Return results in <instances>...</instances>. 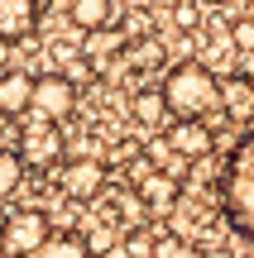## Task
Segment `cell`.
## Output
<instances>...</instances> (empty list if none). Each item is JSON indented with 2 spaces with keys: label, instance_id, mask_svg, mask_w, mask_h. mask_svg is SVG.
<instances>
[{
  "label": "cell",
  "instance_id": "1",
  "mask_svg": "<svg viewBox=\"0 0 254 258\" xmlns=\"http://www.w3.org/2000/svg\"><path fill=\"white\" fill-rule=\"evenodd\" d=\"M221 215L235 230V239L254 244V129L235 144V153L221 167Z\"/></svg>",
  "mask_w": 254,
  "mask_h": 258
},
{
  "label": "cell",
  "instance_id": "2",
  "mask_svg": "<svg viewBox=\"0 0 254 258\" xmlns=\"http://www.w3.org/2000/svg\"><path fill=\"white\" fill-rule=\"evenodd\" d=\"M163 101L173 120H207L211 105H221V82L211 77L207 62H173L163 72Z\"/></svg>",
  "mask_w": 254,
  "mask_h": 258
},
{
  "label": "cell",
  "instance_id": "3",
  "mask_svg": "<svg viewBox=\"0 0 254 258\" xmlns=\"http://www.w3.org/2000/svg\"><path fill=\"white\" fill-rule=\"evenodd\" d=\"M48 239H53V220H48V211H38V206H19V211H10L5 220H0V249L10 258L38 253Z\"/></svg>",
  "mask_w": 254,
  "mask_h": 258
},
{
  "label": "cell",
  "instance_id": "4",
  "mask_svg": "<svg viewBox=\"0 0 254 258\" xmlns=\"http://www.w3.org/2000/svg\"><path fill=\"white\" fill-rule=\"evenodd\" d=\"M106 163H96V158H63L58 163V172H53V182H58V191L67 196V201H96V196L106 191Z\"/></svg>",
  "mask_w": 254,
  "mask_h": 258
},
{
  "label": "cell",
  "instance_id": "5",
  "mask_svg": "<svg viewBox=\"0 0 254 258\" xmlns=\"http://www.w3.org/2000/svg\"><path fill=\"white\" fill-rule=\"evenodd\" d=\"M72 110H77V86L67 82L63 72H43V77H34V115H38L43 124L67 120Z\"/></svg>",
  "mask_w": 254,
  "mask_h": 258
},
{
  "label": "cell",
  "instance_id": "6",
  "mask_svg": "<svg viewBox=\"0 0 254 258\" xmlns=\"http://www.w3.org/2000/svg\"><path fill=\"white\" fill-rule=\"evenodd\" d=\"M168 148L182 158V163H201V158L216 148V129L207 120H168Z\"/></svg>",
  "mask_w": 254,
  "mask_h": 258
},
{
  "label": "cell",
  "instance_id": "7",
  "mask_svg": "<svg viewBox=\"0 0 254 258\" xmlns=\"http://www.w3.org/2000/svg\"><path fill=\"white\" fill-rule=\"evenodd\" d=\"M19 158H24V167H53L63 163V134H58L53 124H34L19 134Z\"/></svg>",
  "mask_w": 254,
  "mask_h": 258
},
{
  "label": "cell",
  "instance_id": "8",
  "mask_svg": "<svg viewBox=\"0 0 254 258\" xmlns=\"http://www.w3.org/2000/svg\"><path fill=\"white\" fill-rule=\"evenodd\" d=\"M34 115V72L15 67L0 77V120H24Z\"/></svg>",
  "mask_w": 254,
  "mask_h": 258
},
{
  "label": "cell",
  "instance_id": "9",
  "mask_svg": "<svg viewBox=\"0 0 254 258\" xmlns=\"http://www.w3.org/2000/svg\"><path fill=\"white\" fill-rule=\"evenodd\" d=\"M120 53H130V34H125L120 24L111 29H96V34H82V57L101 72V67H111Z\"/></svg>",
  "mask_w": 254,
  "mask_h": 258
},
{
  "label": "cell",
  "instance_id": "10",
  "mask_svg": "<svg viewBox=\"0 0 254 258\" xmlns=\"http://www.w3.org/2000/svg\"><path fill=\"white\" fill-rule=\"evenodd\" d=\"M38 29V0H0V43H24Z\"/></svg>",
  "mask_w": 254,
  "mask_h": 258
},
{
  "label": "cell",
  "instance_id": "11",
  "mask_svg": "<svg viewBox=\"0 0 254 258\" xmlns=\"http://www.w3.org/2000/svg\"><path fill=\"white\" fill-rule=\"evenodd\" d=\"M221 110L235 124L254 120V77L249 72H230L226 82H221Z\"/></svg>",
  "mask_w": 254,
  "mask_h": 258
},
{
  "label": "cell",
  "instance_id": "12",
  "mask_svg": "<svg viewBox=\"0 0 254 258\" xmlns=\"http://www.w3.org/2000/svg\"><path fill=\"white\" fill-rule=\"evenodd\" d=\"M178 177H168V172H149L134 191L144 196V211H154V215H168L173 206H178Z\"/></svg>",
  "mask_w": 254,
  "mask_h": 258
},
{
  "label": "cell",
  "instance_id": "13",
  "mask_svg": "<svg viewBox=\"0 0 254 258\" xmlns=\"http://www.w3.org/2000/svg\"><path fill=\"white\" fill-rule=\"evenodd\" d=\"M125 62H130L134 72H168V43H163L159 34L130 38V53H125Z\"/></svg>",
  "mask_w": 254,
  "mask_h": 258
},
{
  "label": "cell",
  "instance_id": "14",
  "mask_svg": "<svg viewBox=\"0 0 254 258\" xmlns=\"http://www.w3.org/2000/svg\"><path fill=\"white\" fill-rule=\"evenodd\" d=\"M67 19H72L82 34H96V29H111L115 24V5H111V0H72Z\"/></svg>",
  "mask_w": 254,
  "mask_h": 258
},
{
  "label": "cell",
  "instance_id": "15",
  "mask_svg": "<svg viewBox=\"0 0 254 258\" xmlns=\"http://www.w3.org/2000/svg\"><path fill=\"white\" fill-rule=\"evenodd\" d=\"M130 115H134L139 124H163V120H173V115H168V101H163V91H154V86L134 91V101H130Z\"/></svg>",
  "mask_w": 254,
  "mask_h": 258
},
{
  "label": "cell",
  "instance_id": "16",
  "mask_svg": "<svg viewBox=\"0 0 254 258\" xmlns=\"http://www.w3.org/2000/svg\"><path fill=\"white\" fill-rule=\"evenodd\" d=\"M29 258H91V249H86V239H82V234H53L43 249H38V253H29Z\"/></svg>",
  "mask_w": 254,
  "mask_h": 258
},
{
  "label": "cell",
  "instance_id": "17",
  "mask_svg": "<svg viewBox=\"0 0 254 258\" xmlns=\"http://www.w3.org/2000/svg\"><path fill=\"white\" fill-rule=\"evenodd\" d=\"M24 186V158L19 148H0V196H15Z\"/></svg>",
  "mask_w": 254,
  "mask_h": 258
},
{
  "label": "cell",
  "instance_id": "18",
  "mask_svg": "<svg viewBox=\"0 0 254 258\" xmlns=\"http://www.w3.org/2000/svg\"><path fill=\"white\" fill-rule=\"evenodd\" d=\"M120 249L125 258H154L159 253V234L144 225V230H120Z\"/></svg>",
  "mask_w": 254,
  "mask_h": 258
},
{
  "label": "cell",
  "instance_id": "19",
  "mask_svg": "<svg viewBox=\"0 0 254 258\" xmlns=\"http://www.w3.org/2000/svg\"><path fill=\"white\" fill-rule=\"evenodd\" d=\"M115 215H120V225L125 230H144V196L134 191H115Z\"/></svg>",
  "mask_w": 254,
  "mask_h": 258
},
{
  "label": "cell",
  "instance_id": "20",
  "mask_svg": "<svg viewBox=\"0 0 254 258\" xmlns=\"http://www.w3.org/2000/svg\"><path fill=\"white\" fill-rule=\"evenodd\" d=\"M154 258H207L192 239H182V234H159V253Z\"/></svg>",
  "mask_w": 254,
  "mask_h": 258
},
{
  "label": "cell",
  "instance_id": "21",
  "mask_svg": "<svg viewBox=\"0 0 254 258\" xmlns=\"http://www.w3.org/2000/svg\"><path fill=\"white\" fill-rule=\"evenodd\" d=\"M230 43H235V53L254 57V15H240V19H230Z\"/></svg>",
  "mask_w": 254,
  "mask_h": 258
},
{
  "label": "cell",
  "instance_id": "22",
  "mask_svg": "<svg viewBox=\"0 0 254 258\" xmlns=\"http://www.w3.org/2000/svg\"><path fill=\"white\" fill-rule=\"evenodd\" d=\"M82 239H86V249H91V258H96V253H106V249L115 244V230H111V225H101V230L82 234Z\"/></svg>",
  "mask_w": 254,
  "mask_h": 258
},
{
  "label": "cell",
  "instance_id": "23",
  "mask_svg": "<svg viewBox=\"0 0 254 258\" xmlns=\"http://www.w3.org/2000/svg\"><path fill=\"white\" fill-rule=\"evenodd\" d=\"M10 48H15V43H0V77L15 72V67H10Z\"/></svg>",
  "mask_w": 254,
  "mask_h": 258
},
{
  "label": "cell",
  "instance_id": "24",
  "mask_svg": "<svg viewBox=\"0 0 254 258\" xmlns=\"http://www.w3.org/2000/svg\"><path fill=\"white\" fill-rule=\"evenodd\" d=\"M125 5H130V10H134V15H139V10H149V5H154V0H125Z\"/></svg>",
  "mask_w": 254,
  "mask_h": 258
},
{
  "label": "cell",
  "instance_id": "25",
  "mask_svg": "<svg viewBox=\"0 0 254 258\" xmlns=\"http://www.w3.org/2000/svg\"><path fill=\"white\" fill-rule=\"evenodd\" d=\"M197 5H226V0H197Z\"/></svg>",
  "mask_w": 254,
  "mask_h": 258
},
{
  "label": "cell",
  "instance_id": "26",
  "mask_svg": "<svg viewBox=\"0 0 254 258\" xmlns=\"http://www.w3.org/2000/svg\"><path fill=\"white\" fill-rule=\"evenodd\" d=\"M249 77H254V72H249Z\"/></svg>",
  "mask_w": 254,
  "mask_h": 258
}]
</instances>
